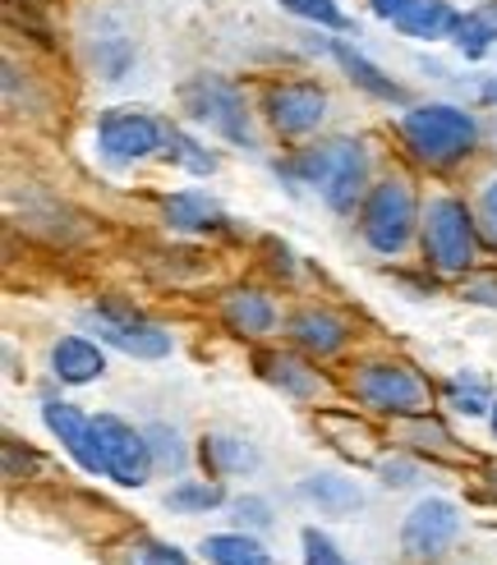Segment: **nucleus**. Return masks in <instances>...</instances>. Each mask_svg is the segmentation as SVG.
Returning a JSON list of instances; mask_svg holds the SVG:
<instances>
[{
	"label": "nucleus",
	"instance_id": "dca6fc26",
	"mask_svg": "<svg viewBox=\"0 0 497 565\" xmlns=\"http://www.w3.org/2000/svg\"><path fill=\"white\" fill-rule=\"evenodd\" d=\"M203 556L212 565H276L272 552L248 533H212V539H203Z\"/></svg>",
	"mask_w": 497,
	"mask_h": 565
},
{
	"label": "nucleus",
	"instance_id": "c9c22d12",
	"mask_svg": "<svg viewBox=\"0 0 497 565\" xmlns=\"http://www.w3.org/2000/svg\"><path fill=\"white\" fill-rule=\"evenodd\" d=\"M493 433H497V409H493Z\"/></svg>",
	"mask_w": 497,
	"mask_h": 565
},
{
	"label": "nucleus",
	"instance_id": "f03ea898",
	"mask_svg": "<svg viewBox=\"0 0 497 565\" xmlns=\"http://www.w3.org/2000/svg\"><path fill=\"white\" fill-rule=\"evenodd\" d=\"M401 134L429 166H452L475 148V120L456 106H414L401 116Z\"/></svg>",
	"mask_w": 497,
	"mask_h": 565
},
{
	"label": "nucleus",
	"instance_id": "b1692460",
	"mask_svg": "<svg viewBox=\"0 0 497 565\" xmlns=\"http://www.w3.org/2000/svg\"><path fill=\"white\" fill-rule=\"evenodd\" d=\"M116 565H193L180 547H171V543H157V539H138V543H129L120 556H116Z\"/></svg>",
	"mask_w": 497,
	"mask_h": 565
},
{
	"label": "nucleus",
	"instance_id": "f704fd0d",
	"mask_svg": "<svg viewBox=\"0 0 497 565\" xmlns=\"http://www.w3.org/2000/svg\"><path fill=\"white\" fill-rule=\"evenodd\" d=\"M484 97H493V102H497V83H493V88H488V93H484Z\"/></svg>",
	"mask_w": 497,
	"mask_h": 565
},
{
	"label": "nucleus",
	"instance_id": "5701e85b",
	"mask_svg": "<svg viewBox=\"0 0 497 565\" xmlns=\"http://www.w3.org/2000/svg\"><path fill=\"white\" fill-rule=\"evenodd\" d=\"M493 38H497V19L493 14H465L456 23V46H461L465 61H479V55L493 46Z\"/></svg>",
	"mask_w": 497,
	"mask_h": 565
},
{
	"label": "nucleus",
	"instance_id": "0eeeda50",
	"mask_svg": "<svg viewBox=\"0 0 497 565\" xmlns=\"http://www.w3.org/2000/svg\"><path fill=\"white\" fill-rule=\"evenodd\" d=\"M161 138H166V129L152 116H144V110H134V106L106 110L102 125H97V143H102L106 161H116V166L152 157L161 148Z\"/></svg>",
	"mask_w": 497,
	"mask_h": 565
},
{
	"label": "nucleus",
	"instance_id": "c85d7f7f",
	"mask_svg": "<svg viewBox=\"0 0 497 565\" xmlns=\"http://www.w3.org/2000/svg\"><path fill=\"white\" fill-rule=\"evenodd\" d=\"M452 401H456V409H465V414H484V405H493L479 377H469V382L461 377V382H456V391H452Z\"/></svg>",
	"mask_w": 497,
	"mask_h": 565
},
{
	"label": "nucleus",
	"instance_id": "2eb2a0df",
	"mask_svg": "<svg viewBox=\"0 0 497 565\" xmlns=\"http://www.w3.org/2000/svg\"><path fill=\"white\" fill-rule=\"evenodd\" d=\"M290 335H295L304 350L331 354V350H341V345H346V322H341V318H331V313H318V308H304V313L290 318Z\"/></svg>",
	"mask_w": 497,
	"mask_h": 565
},
{
	"label": "nucleus",
	"instance_id": "a211bd4d",
	"mask_svg": "<svg viewBox=\"0 0 497 565\" xmlns=\"http://www.w3.org/2000/svg\"><path fill=\"white\" fill-rule=\"evenodd\" d=\"M331 55H337L341 70L359 83V88H369V93H373V97H382V102H401V88H396V83H392V78H382V70H378V65H369L364 55H359L350 42H337V46H331Z\"/></svg>",
	"mask_w": 497,
	"mask_h": 565
},
{
	"label": "nucleus",
	"instance_id": "412c9836",
	"mask_svg": "<svg viewBox=\"0 0 497 565\" xmlns=\"http://www.w3.org/2000/svg\"><path fill=\"white\" fill-rule=\"evenodd\" d=\"M221 483H193V478H184V483H176L171 492H166V511L176 515H208L212 505H221Z\"/></svg>",
	"mask_w": 497,
	"mask_h": 565
},
{
	"label": "nucleus",
	"instance_id": "aec40b11",
	"mask_svg": "<svg viewBox=\"0 0 497 565\" xmlns=\"http://www.w3.org/2000/svg\"><path fill=\"white\" fill-rule=\"evenodd\" d=\"M299 492L309 497V501H318L322 515H346V511H355V505H359V492L346 483V478H327V473L309 478Z\"/></svg>",
	"mask_w": 497,
	"mask_h": 565
},
{
	"label": "nucleus",
	"instance_id": "473e14b6",
	"mask_svg": "<svg viewBox=\"0 0 497 565\" xmlns=\"http://www.w3.org/2000/svg\"><path fill=\"white\" fill-rule=\"evenodd\" d=\"M382 483H396V488L414 483V465H405V460H387V465H382Z\"/></svg>",
	"mask_w": 497,
	"mask_h": 565
},
{
	"label": "nucleus",
	"instance_id": "72a5a7b5",
	"mask_svg": "<svg viewBox=\"0 0 497 565\" xmlns=\"http://www.w3.org/2000/svg\"><path fill=\"white\" fill-rule=\"evenodd\" d=\"M401 6H405V0H373V14H378V19H396Z\"/></svg>",
	"mask_w": 497,
	"mask_h": 565
},
{
	"label": "nucleus",
	"instance_id": "39448f33",
	"mask_svg": "<svg viewBox=\"0 0 497 565\" xmlns=\"http://www.w3.org/2000/svg\"><path fill=\"white\" fill-rule=\"evenodd\" d=\"M355 391L378 414H424L429 409V391L405 363H369L355 377Z\"/></svg>",
	"mask_w": 497,
	"mask_h": 565
},
{
	"label": "nucleus",
	"instance_id": "1a4fd4ad",
	"mask_svg": "<svg viewBox=\"0 0 497 565\" xmlns=\"http://www.w3.org/2000/svg\"><path fill=\"white\" fill-rule=\"evenodd\" d=\"M189 106H193V116L208 120L216 134H226L231 143H254L248 138V120H244V97L231 88V83H221V78H199V83H189Z\"/></svg>",
	"mask_w": 497,
	"mask_h": 565
},
{
	"label": "nucleus",
	"instance_id": "9d476101",
	"mask_svg": "<svg viewBox=\"0 0 497 565\" xmlns=\"http://www.w3.org/2000/svg\"><path fill=\"white\" fill-rule=\"evenodd\" d=\"M42 423L61 437V446L74 456V465L83 473H106V460H102V441H97V428L93 418H83L74 405H61V401H46L42 405Z\"/></svg>",
	"mask_w": 497,
	"mask_h": 565
},
{
	"label": "nucleus",
	"instance_id": "c756f323",
	"mask_svg": "<svg viewBox=\"0 0 497 565\" xmlns=\"http://www.w3.org/2000/svg\"><path fill=\"white\" fill-rule=\"evenodd\" d=\"M235 520L248 524V529H272V511L263 497H240L235 501Z\"/></svg>",
	"mask_w": 497,
	"mask_h": 565
},
{
	"label": "nucleus",
	"instance_id": "20e7f679",
	"mask_svg": "<svg viewBox=\"0 0 497 565\" xmlns=\"http://www.w3.org/2000/svg\"><path fill=\"white\" fill-rule=\"evenodd\" d=\"M414 225V193L405 180H382L373 184V193L364 198V212H359V231L378 253H401Z\"/></svg>",
	"mask_w": 497,
	"mask_h": 565
},
{
	"label": "nucleus",
	"instance_id": "2f4dec72",
	"mask_svg": "<svg viewBox=\"0 0 497 565\" xmlns=\"http://www.w3.org/2000/svg\"><path fill=\"white\" fill-rule=\"evenodd\" d=\"M479 212H484V231H488V239L497 244V180L484 189V203H479Z\"/></svg>",
	"mask_w": 497,
	"mask_h": 565
},
{
	"label": "nucleus",
	"instance_id": "f257e3e1",
	"mask_svg": "<svg viewBox=\"0 0 497 565\" xmlns=\"http://www.w3.org/2000/svg\"><path fill=\"white\" fill-rule=\"evenodd\" d=\"M295 175L304 184H314L327 198L331 212H355L364 180H369V157L350 138H331V143H318L295 161Z\"/></svg>",
	"mask_w": 497,
	"mask_h": 565
},
{
	"label": "nucleus",
	"instance_id": "ddd939ff",
	"mask_svg": "<svg viewBox=\"0 0 497 565\" xmlns=\"http://www.w3.org/2000/svg\"><path fill=\"white\" fill-rule=\"evenodd\" d=\"M51 373L70 386L97 382L106 373V354L93 341H83V335H65V341H55V350H51Z\"/></svg>",
	"mask_w": 497,
	"mask_h": 565
},
{
	"label": "nucleus",
	"instance_id": "7c9ffc66",
	"mask_svg": "<svg viewBox=\"0 0 497 565\" xmlns=\"http://www.w3.org/2000/svg\"><path fill=\"white\" fill-rule=\"evenodd\" d=\"M272 369H276L272 377H276V382H282V386H290L295 395H309V391H314V377H304L295 359H272Z\"/></svg>",
	"mask_w": 497,
	"mask_h": 565
},
{
	"label": "nucleus",
	"instance_id": "6ab92c4d",
	"mask_svg": "<svg viewBox=\"0 0 497 565\" xmlns=\"http://www.w3.org/2000/svg\"><path fill=\"white\" fill-rule=\"evenodd\" d=\"M166 221H171L176 231H203V225L216 221V203L208 193H193V189L171 193L166 198Z\"/></svg>",
	"mask_w": 497,
	"mask_h": 565
},
{
	"label": "nucleus",
	"instance_id": "4468645a",
	"mask_svg": "<svg viewBox=\"0 0 497 565\" xmlns=\"http://www.w3.org/2000/svg\"><path fill=\"white\" fill-rule=\"evenodd\" d=\"M405 38H420V42H433V38H447L456 33L461 14L447 6V0H405L401 14L392 19Z\"/></svg>",
	"mask_w": 497,
	"mask_h": 565
},
{
	"label": "nucleus",
	"instance_id": "a878e982",
	"mask_svg": "<svg viewBox=\"0 0 497 565\" xmlns=\"http://www.w3.org/2000/svg\"><path fill=\"white\" fill-rule=\"evenodd\" d=\"M282 10H290L299 19H314L322 28H350V19L341 14L337 0H282Z\"/></svg>",
	"mask_w": 497,
	"mask_h": 565
},
{
	"label": "nucleus",
	"instance_id": "423d86ee",
	"mask_svg": "<svg viewBox=\"0 0 497 565\" xmlns=\"http://www.w3.org/2000/svg\"><path fill=\"white\" fill-rule=\"evenodd\" d=\"M97 428V441H102V460H106V473L116 478L125 488H144L148 473H152V450H148V437L134 433L125 418L116 414H97L93 418Z\"/></svg>",
	"mask_w": 497,
	"mask_h": 565
},
{
	"label": "nucleus",
	"instance_id": "cd10ccee",
	"mask_svg": "<svg viewBox=\"0 0 497 565\" xmlns=\"http://www.w3.org/2000/svg\"><path fill=\"white\" fill-rule=\"evenodd\" d=\"M304 565H346V556L331 547L327 533L318 529H304Z\"/></svg>",
	"mask_w": 497,
	"mask_h": 565
},
{
	"label": "nucleus",
	"instance_id": "f3484780",
	"mask_svg": "<svg viewBox=\"0 0 497 565\" xmlns=\"http://www.w3.org/2000/svg\"><path fill=\"white\" fill-rule=\"evenodd\" d=\"M226 322H231V331H240V335H267L272 322H276V313H272V303H267L263 295L240 290V295L226 299Z\"/></svg>",
	"mask_w": 497,
	"mask_h": 565
},
{
	"label": "nucleus",
	"instance_id": "393cba45",
	"mask_svg": "<svg viewBox=\"0 0 497 565\" xmlns=\"http://www.w3.org/2000/svg\"><path fill=\"white\" fill-rule=\"evenodd\" d=\"M144 437H148V450H152V460H157L161 469H184V446H180V433H176V428H166V423H152Z\"/></svg>",
	"mask_w": 497,
	"mask_h": 565
},
{
	"label": "nucleus",
	"instance_id": "4be33fe9",
	"mask_svg": "<svg viewBox=\"0 0 497 565\" xmlns=\"http://www.w3.org/2000/svg\"><path fill=\"white\" fill-rule=\"evenodd\" d=\"M203 456L212 460V469H216V473H244V469H254V465H258L254 446L240 441V437H221V433H216V437H208Z\"/></svg>",
	"mask_w": 497,
	"mask_h": 565
},
{
	"label": "nucleus",
	"instance_id": "7ed1b4c3",
	"mask_svg": "<svg viewBox=\"0 0 497 565\" xmlns=\"http://www.w3.org/2000/svg\"><path fill=\"white\" fill-rule=\"evenodd\" d=\"M424 253L437 271H465L475 263V221L461 198H433L424 207Z\"/></svg>",
	"mask_w": 497,
	"mask_h": 565
},
{
	"label": "nucleus",
	"instance_id": "bb28decb",
	"mask_svg": "<svg viewBox=\"0 0 497 565\" xmlns=\"http://www.w3.org/2000/svg\"><path fill=\"white\" fill-rule=\"evenodd\" d=\"M171 143H176V148H171V157H176V161H184L193 175H212V171H216V161H212L208 152H199V143H193V138H184V134H176V129H171Z\"/></svg>",
	"mask_w": 497,
	"mask_h": 565
},
{
	"label": "nucleus",
	"instance_id": "9b49d317",
	"mask_svg": "<svg viewBox=\"0 0 497 565\" xmlns=\"http://www.w3.org/2000/svg\"><path fill=\"white\" fill-rule=\"evenodd\" d=\"M327 116V97L314 83H282L267 93V120L282 134H309Z\"/></svg>",
	"mask_w": 497,
	"mask_h": 565
},
{
	"label": "nucleus",
	"instance_id": "f8f14e48",
	"mask_svg": "<svg viewBox=\"0 0 497 565\" xmlns=\"http://www.w3.org/2000/svg\"><path fill=\"white\" fill-rule=\"evenodd\" d=\"M88 322L97 331V341H106L120 354H134V359H166L171 354V335L148 327V322H129V318H110V313H93Z\"/></svg>",
	"mask_w": 497,
	"mask_h": 565
},
{
	"label": "nucleus",
	"instance_id": "6e6552de",
	"mask_svg": "<svg viewBox=\"0 0 497 565\" xmlns=\"http://www.w3.org/2000/svg\"><path fill=\"white\" fill-rule=\"evenodd\" d=\"M461 533V515H456V505L452 501H442V497H429L420 501L414 511L405 515V529H401V547L410 561H433L452 547V539Z\"/></svg>",
	"mask_w": 497,
	"mask_h": 565
}]
</instances>
